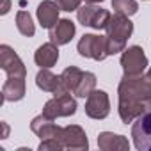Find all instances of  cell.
I'll return each instance as SVG.
<instances>
[{
  "label": "cell",
  "mask_w": 151,
  "mask_h": 151,
  "mask_svg": "<svg viewBox=\"0 0 151 151\" xmlns=\"http://www.w3.org/2000/svg\"><path fill=\"white\" fill-rule=\"evenodd\" d=\"M119 117L123 123L135 121L144 110L151 109V75L126 77L119 84Z\"/></svg>",
  "instance_id": "cell-1"
},
{
  "label": "cell",
  "mask_w": 151,
  "mask_h": 151,
  "mask_svg": "<svg viewBox=\"0 0 151 151\" xmlns=\"http://www.w3.org/2000/svg\"><path fill=\"white\" fill-rule=\"evenodd\" d=\"M0 66L7 73V80L2 86V100L4 101H20L25 96V77L27 69L18 57V53L7 46H0Z\"/></svg>",
  "instance_id": "cell-2"
},
{
  "label": "cell",
  "mask_w": 151,
  "mask_h": 151,
  "mask_svg": "<svg viewBox=\"0 0 151 151\" xmlns=\"http://www.w3.org/2000/svg\"><path fill=\"white\" fill-rule=\"evenodd\" d=\"M2 130H4V132H2V139H7V137H9V126H7L6 121H2Z\"/></svg>",
  "instance_id": "cell-24"
},
{
  "label": "cell",
  "mask_w": 151,
  "mask_h": 151,
  "mask_svg": "<svg viewBox=\"0 0 151 151\" xmlns=\"http://www.w3.org/2000/svg\"><path fill=\"white\" fill-rule=\"evenodd\" d=\"M73 36H75V23L71 20L64 18V20H59L57 25L50 29V36L48 37H50V41L53 45L60 46V45H68L73 39Z\"/></svg>",
  "instance_id": "cell-11"
},
{
  "label": "cell",
  "mask_w": 151,
  "mask_h": 151,
  "mask_svg": "<svg viewBox=\"0 0 151 151\" xmlns=\"http://www.w3.org/2000/svg\"><path fill=\"white\" fill-rule=\"evenodd\" d=\"M98 146L103 151H126L130 142L124 135H117L112 132H101L98 135Z\"/></svg>",
  "instance_id": "cell-14"
},
{
  "label": "cell",
  "mask_w": 151,
  "mask_h": 151,
  "mask_svg": "<svg viewBox=\"0 0 151 151\" xmlns=\"http://www.w3.org/2000/svg\"><path fill=\"white\" fill-rule=\"evenodd\" d=\"M133 144L139 151H151V109L144 110L132 126Z\"/></svg>",
  "instance_id": "cell-6"
},
{
  "label": "cell",
  "mask_w": 151,
  "mask_h": 151,
  "mask_svg": "<svg viewBox=\"0 0 151 151\" xmlns=\"http://www.w3.org/2000/svg\"><path fill=\"white\" fill-rule=\"evenodd\" d=\"M112 9L124 16H132L139 11V6L135 0H112Z\"/></svg>",
  "instance_id": "cell-20"
},
{
  "label": "cell",
  "mask_w": 151,
  "mask_h": 151,
  "mask_svg": "<svg viewBox=\"0 0 151 151\" xmlns=\"http://www.w3.org/2000/svg\"><path fill=\"white\" fill-rule=\"evenodd\" d=\"M53 121H55V119H52V117L41 114V116H37V117L32 119L30 130H32L37 137H41V140H43V139H60V135H62V126L55 124Z\"/></svg>",
  "instance_id": "cell-10"
},
{
  "label": "cell",
  "mask_w": 151,
  "mask_h": 151,
  "mask_svg": "<svg viewBox=\"0 0 151 151\" xmlns=\"http://www.w3.org/2000/svg\"><path fill=\"white\" fill-rule=\"evenodd\" d=\"M78 53L87 59L103 60L109 57L107 50V36H96V34H86L78 41Z\"/></svg>",
  "instance_id": "cell-5"
},
{
  "label": "cell",
  "mask_w": 151,
  "mask_h": 151,
  "mask_svg": "<svg viewBox=\"0 0 151 151\" xmlns=\"http://www.w3.org/2000/svg\"><path fill=\"white\" fill-rule=\"evenodd\" d=\"M98 9H100V7H96L94 4H86V6L78 7V9H77V18H78V22H80L84 27H91V25H93V20H94V16H96V13H98Z\"/></svg>",
  "instance_id": "cell-19"
},
{
  "label": "cell",
  "mask_w": 151,
  "mask_h": 151,
  "mask_svg": "<svg viewBox=\"0 0 151 151\" xmlns=\"http://www.w3.org/2000/svg\"><path fill=\"white\" fill-rule=\"evenodd\" d=\"M34 60L39 68H52L59 60V46L53 45L52 41L41 45L34 53Z\"/></svg>",
  "instance_id": "cell-15"
},
{
  "label": "cell",
  "mask_w": 151,
  "mask_h": 151,
  "mask_svg": "<svg viewBox=\"0 0 151 151\" xmlns=\"http://www.w3.org/2000/svg\"><path fill=\"white\" fill-rule=\"evenodd\" d=\"M60 140L64 144V149H87L89 147L87 135L82 130V126H78V124L64 126L62 128Z\"/></svg>",
  "instance_id": "cell-9"
},
{
  "label": "cell",
  "mask_w": 151,
  "mask_h": 151,
  "mask_svg": "<svg viewBox=\"0 0 151 151\" xmlns=\"http://www.w3.org/2000/svg\"><path fill=\"white\" fill-rule=\"evenodd\" d=\"M48 149H64V144L60 139H43L41 144H39V151H48Z\"/></svg>",
  "instance_id": "cell-21"
},
{
  "label": "cell",
  "mask_w": 151,
  "mask_h": 151,
  "mask_svg": "<svg viewBox=\"0 0 151 151\" xmlns=\"http://www.w3.org/2000/svg\"><path fill=\"white\" fill-rule=\"evenodd\" d=\"M75 112H77V101H75V98L71 96V93H66V94H60V96H53L43 107V114L52 117V119L68 117V116H73Z\"/></svg>",
  "instance_id": "cell-7"
},
{
  "label": "cell",
  "mask_w": 151,
  "mask_h": 151,
  "mask_svg": "<svg viewBox=\"0 0 151 151\" xmlns=\"http://www.w3.org/2000/svg\"><path fill=\"white\" fill-rule=\"evenodd\" d=\"M16 27H18L20 34H23V36H27V37H32L34 32H36L32 16H30L27 11H20V13L16 14Z\"/></svg>",
  "instance_id": "cell-18"
},
{
  "label": "cell",
  "mask_w": 151,
  "mask_h": 151,
  "mask_svg": "<svg viewBox=\"0 0 151 151\" xmlns=\"http://www.w3.org/2000/svg\"><path fill=\"white\" fill-rule=\"evenodd\" d=\"M11 9V0H4V4H2V11H0V14H7Z\"/></svg>",
  "instance_id": "cell-23"
},
{
  "label": "cell",
  "mask_w": 151,
  "mask_h": 151,
  "mask_svg": "<svg viewBox=\"0 0 151 151\" xmlns=\"http://www.w3.org/2000/svg\"><path fill=\"white\" fill-rule=\"evenodd\" d=\"M84 71L77 66H69L62 71L60 75V86H59V91L53 94V96H60V94H66V93H75L77 89L80 78H82Z\"/></svg>",
  "instance_id": "cell-12"
},
{
  "label": "cell",
  "mask_w": 151,
  "mask_h": 151,
  "mask_svg": "<svg viewBox=\"0 0 151 151\" xmlns=\"http://www.w3.org/2000/svg\"><path fill=\"white\" fill-rule=\"evenodd\" d=\"M36 86L46 93H57L59 86H60V75H53L50 71V68H41V71L36 75Z\"/></svg>",
  "instance_id": "cell-16"
},
{
  "label": "cell",
  "mask_w": 151,
  "mask_h": 151,
  "mask_svg": "<svg viewBox=\"0 0 151 151\" xmlns=\"http://www.w3.org/2000/svg\"><path fill=\"white\" fill-rule=\"evenodd\" d=\"M59 11H60V7L57 6V2L43 0L37 6V20H39L41 27H45V29L55 27L57 22H59Z\"/></svg>",
  "instance_id": "cell-13"
},
{
  "label": "cell",
  "mask_w": 151,
  "mask_h": 151,
  "mask_svg": "<svg viewBox=\"0 0 151 151\" xmlns=\"http://www.w3.org/2000/svg\"><path fill=\"white\" fill-rule=\"evenodd\" d=\"M57 2V6L62 9V11H77L78 7H80V2L82 0H55Z\"/></svg>",
  "instance_id": "cell-22"
},
{
  "label": "cell",
  "mask_w": 151,
  "mask_h": 151,
  "mask_svg": "<svg viewBox=\"0 0 151 151\" xmlns=\"http://www.w3.org/2000/svg\"><path fill=\"white\" fill-rule=\"evenodd\" d=\"M94 89H96V75L89 73V71H84L82 78H80V82H78V86H77L73 94H77L78 98H87Z\"/></svg>",
  "instance_id": "cell-17"
},
{
  "label": "cell",
  "mask_w": 151,
  "mask_h": 151,
  "mask_svg": "<svg viewBox=\"0 0 151 151\" xmlns=\"http://www.w3.org/2000/svg\"><path fill=\"white\" fill-rule=\"evenodd\" d=\"M86 114L91 119H105L110 114V100L105 91L94 89L86 101Z\"/></svg>",
  "instance_id": "cell-8"
},
{
  "label": "cell",
  "mask_w": 151,
  "mask_h": 151,
  "mask_svg": "<svg viewBox=\"0 0 151 151\" xmlns=\"http://www.w3.org/2000/svg\"><path fill=\"white\" fill-rule=\"evenodd\" d=\"M121 66L126 77H139L147 68V57L140 46H130L121 55Z\"/></svg>",
  "instance_id": "cell-4"
},
{
  "label": "cell",
  "mask_w": 151,
  "mask_h": 151,
  "mask_svg": "<svg viewBox=\"0 0 151 151\" xmlns=\"http://www.w3.org/2000/svg\"><path fill=\"white\" fill-rule=\"evenodd\" d=\"M103 0H86V4H100Z\"/></svg>",
  "instance_id": "cell-25"
},
{
  "label": "cell",
  "mask_w": 151,
  "mask_h": 151,
  "mask_svg": "<svg viewBox=\"0 0 151 151\" xmlns=\"http://www.w3.org/2000/svg\"><path fill=\"white\" fill-rule=\"evenodd\" d=\"M107 50L109 55L119 53L126 50V41L133 32V23L130 22V16H124L121 13H116L110 16V22L107 25Z\"/></svg>",
  "instance_id": "cell-3"
},
{
  "label": "cell",
  "mask_w": 151,
  "mask_h": 151,
  "mask_svg": "<svg viewBox=\"0 0 151 151\" xmlns=\"http://www.w3.org/2000/svg\"><path fill=\"white\" fill-rule=\"evenodd\" d=\"M147 75H151V68H149V69H147Z\"/></svg>",
  "instance_id": "cell-26"
}]
</instances>
